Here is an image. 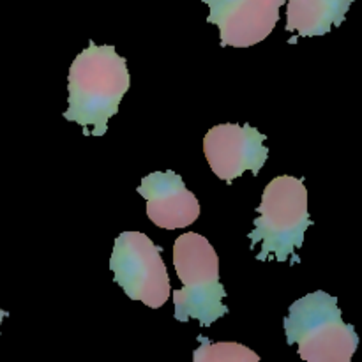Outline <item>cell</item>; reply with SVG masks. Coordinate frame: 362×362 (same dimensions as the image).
<instances>
[{
  "label": "cell",
  "instance_id": "obj_1",
  "mask_svg": "<svg viewBox=\"0 0 362 362\" xmlns=\"http://www.w3.org/2000/svg\"><path fill=\"white\" fill-rule=\"evenodd\" d=\"M129 85L127 62L115 46H95L90 41L69 67L64 119L81 127L90 126L92 136H105Z\"/></svg>",
  "mask_w": 362,
  "mask_h": 362
},
{
  "label": "cell",
  "instance_id": "obj_2",
  "mask_svg": "<svg viewBox=\"0 0 362 362\" xmlns=\"http://www.w3.org/2000/svg\"><path fill=\"white\" fill-rule=\"evenodd\" d=\"M285 334L288 345H296L300 359L308 362H350L359 349V336L343 320L338 299L322 290L290 306Z\"/></svg>",
  "mask_w": 362,
  "mask_h": 362
},
{
  "label": "cell",
  "instance_id": "obj_3",
  "mask_svg": "<svg viewBox=\"0 0 362 362\" xmlns=\"http://www.w3.org/2000/svg\"><path fill=\"white\" fill-rule=\"evenodd\" d=\"M173 267L182 288L173 292L175 320L200 322L209 327L228 313L226 292L219 281V258L214 247L198 233H184L173 244Z\"/></svg>",
  "mask_w": 362,
  "mask_h": 362
},
{
  "label": "cell",
  "instance_id": "obj_4",
  "mask_svg": "<svg viewBox=\"0 0 362 362\" xmlns=\"http://www.w3.org/2000/svg\"><path fill=\"white\" fill-rule=\"evenodd\" d=\"M257 211L260 216L255 219L250 240L251 247L262 243L258 260H269L271 255L278 262H286L292 255L296 257V250L304 244V233L313 225L303 179L292 175L272 179L264 189Z\"/></svg>",
  "mask_w": 362,
  "mask_h": 362
},
{
  "label": "cell",
  "instance_id": "obj_5",
  "mask_svg": "<svg viewBox=\"0 0 362 362\" xmlns=\"http://www.w3.org/2000/svg\"><path fill=\"white\" fill-rule=\"evenodd\" d=\"M110 269L117 285L133 300L159 310L170 297L168 269L161 258V247L145 233L124 232L115 239Z\"/></svg>",
  "mask_w": 362,
  "mask_h": 362
},
{
  "label": "cell",
  "instance_id": "obj_6",
  "mask_svg": "<svg viewBox=\"0 0 362 362\" xmlns=\"http://www.w3.org/2000/svg\"><path fill=\"white\" fill-rule=\"evenodd\" d=\"M265 138L250 124H219L205 134V158L216 177L228 184L247 170L258 175L269 158Z\"/></svg>",
  "mask_w": 362,
  "mask_h": 362
},
{
  "label": "cell",
  "instance_id": "obj_7",
  "mask_svg": "<svg viewBox=\"0 0 362 362\" xmlns=\"http://www.w3.org/2000/svg\"><path fill=\"white\" fill-rule=\"evenodd\" d=\"M209 23L219 28L221 46L250 48L271 35L286 0H202Z\"/></svg>",
  "mask_w": 362,
  "mask_h": 362
},
{
  "label": "cell",
  "instance_id": "obj_8",
  "mask_svg": "<svg viewBox=\"0 0 362 362\" xmlns=\"http://www.w3.org/2000/svg\"><path fill=\"white\" fill-rule=\"evenodd\" d=\"M136 191L147 200L148 219L159 228H186L200 216L197 197L173 170L148 173Z\"/></svg>",
  "mask_w": 362,
  "mask_h": 362
},
{
  "label": "cell",
  "instance_id": "obj_9",
  "mask_svg": "<svg viewBox=\"0 0 362 362\" xmlns=\"http://www.w3.org/2000/svg\"><path fill=\"white\" fill-rule=\"evenodd\" d=\"M356 0H288L286 30L299 37H318L345 21Z\"/></svg>",
  "mask_w": 362,
  "mask_h": 362
},
{
  "label": "cell",
  "instance_id": "obj_10",
  "mask_svg": "<svg viewBox=\"0 0 362 362\" xmlns=\"http://www.w3.org/2000/svg\"><path fill=\"white\" fill-rule=\"evenodd\" d=\"M198 346L193 354L194 362H258L260 356L240 343H212L198 336Z\"/></svg>",
  "mask_w": 362,
  "mask_h": 362
},
{
  "label": "cell",
  "instance_id": "obj_11",
  "mask_svg": "<svg viewBox=\"0 0 362 362\" xmlns=\"http://www.w3.org/2000/svg\"><path fill=\"white\" fill-rule=\"evenodd\" d=\"M7 317H9V313H7V311H4V310H0V324H2L4 318H7Z\"/></svg>",
  "mask_w": 362,
  "mask_h": 362
}]
</instances>
